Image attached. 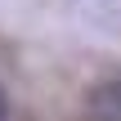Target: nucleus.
I'll return each instance as SVG.
<instances>
[{"label": "nucleus", "instance_id": "nucleus-1", "mask_svg": "<svg viewBox=\"0 0 121 121\" xmlns=\"http://www.w3.org/2000/svg\"><path fill=\"white\" fill-rule=\"evenodd\" d=\"M0 117H4V90H0Z\"/></svg>", "mask_w": 121, "mask_h": 121}]
</instances>
